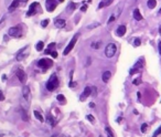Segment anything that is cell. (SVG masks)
<instances>
[{
	"mask_svg": "<svg viewBox=\"0 0 161 137\" xmlns=\"http://www.w3.org/2000/svg\"><path fill=\"white\" fill-rule=\"evenodd\" d=\"M58 86H59V79L55 74H53V75L50 77L49 81H48V83H46V88L52 92V91H54V90H56Z\"/></svg>",
	"mask_w": 161,
	"mask_h": 137,
	"instance_id": "6da1fadb",
	"label": "cell"
},
{
	"mask_svg": "<svg viewBox=\"0 0 161 137\" xmlns=\"http://www.w3.org/2000/svg\"><path fill=\"white\" fill-rule=\"evenodd\" d=\"M116 51H117V46L115 43H109V44H107L106 49H105V55L107 58H112L116 54Z\"/></svg>",
	"mask_w": 161,
	"mask_h": 137,
	"instance_id": "7a4b0ae2",
	"label": "cell"
},
{
	"mask_svg": "<svg viewBox=\"0 0 161 137\" xmlns=\"http://www.w3.org/2000/svg\"><path fill=\"white\" fill-rule=\"evenodd\" d=\"M8 34L11 36L13 38H19L22 36V29L20 26H17V27H11L8 31Z\"/></svg>",
	"mask_w": 161,
	"mask_h": 137,
	"instance_id": "3957f363",
	"label": "cell"
},
{
	"mask_svg": "<svg viewBox=\"0 0 161 137\" xmlns=\"http://www.w3.org/2000/svg\"><path fill=\"white\" fill-rule=\"evenodd\" d=\"M77 38H79V34H75V36L73 37V39L71 40V42L67 44V46L65 48V50H64V52H63L64 55H67L72 50H73L74 46L76 44V41H77Z\"/></svg>",
	"mask_w": 161,
	"mask_h": 137,
	"instance_id": "277c9868",
	"label": "cell"
},
{
	"mask_svg": "<svg viewBox=\"0 0 161 137\" xmlns=\"http://www.w3.org/2000/svg\"><path fill=\"white\" fill-rule=\"evenodd\" d=\"M38 65H39L40 67H42V69H49V67H51L52 65H53V62H52V60H50V59H41L39 62H38Z\"/></svg>",
	"mask_w": 161,
	"mask_h": 137,
	"instance_id": "5b68a950",
	"label": "cell"
},
{
	"mask_svg": "<svg viewBox=\"0 0 161 137\" xmlns=\"http://www.w3.org/2000/svg\"><path fill=\"white\" fill-rule=\"evenodd\" d=\"M29 46H25V48H23L22 50H20V51L18 52V54H17V57H15V59H17V61H21V60H23V59H25L28 57V54H29Z\"/></svg>",
	"mask_w": 161,
	"mask_h": 137,
	"instance_id": "8992f818",
	"label": "cell"
},
{
	"mask_svg": "<svg viewBox=\"0 0 161 137\" xmlns=\"http://www.w3.org/2000/svg\"><path fill=\"white\" fill-rule=\"evenodd\" d=\"M15 75H17V77L19 79L20 82L25 84V81H27V74L25 73V71H22L19 69V70H17V72H15Z\"/></svg>",
	"mask_w": 161,
	"mask_h": 137,
	"instance_id": "52a82bcc",
	"label": "cell"
},
{
	"mask_svg": "<svg viewBox=\"0 0 161 137\" xmlns=\"http://www.w3.org/2000/svg\"><path fill=\"white\" fill-rule=\"evenodd\" d=\"M27 0H13L12 3L9 7V11H13L15 9H17L18 7H20L23 2H25Z\"/></svg>",
	"mask_w": 161,
	"mask_h": 137,
	"instance_id": "ba28073f",
	"label": "cell"
},
{
	"mask_svg": "<svg viewBox=\"0 0 161 137\" xmlns=\"http://www.w3.org/2000/svg\"><path fill=\"white\" fill-rule=\"evenodd\" d=\"M22 94H23V98H25V100L27 101L28 103H30L31 93H30V88H29V86H25V87H23V90H22Z\"/></svg>",
	"mask_w": 161,
	"mask_h": 137,
	"instance_id": "9c48e42d",
	"label": "cell"
},
{
	"mask_svg": "<svg viewBox=\"0 0 161 137\" xmlns=\"http://www.w3.org/2000/svg\"><path fill=\"white\" fill-rule=\"evenodd\" d=\"M92 94V88L89 87V86H87V87L84 88V92L82 93V95H81V101H84L86 98H88L89 95Z\"/></svg>",
	"mask_w": 161,
	"mask_h": 137,
	"instance_id": "30bf717a",
	"label": "cell"
},
{
	"mask_svg": "<svg viewBox=\"0 0 161 137\" xmlns=\"http://www.w3.org/2000/svg\"><path fill=\"white\" fill-rule=\"evenodd\" d=\"M39 7V3L38 2H34L32 3L30 6V9H29V11H28V15H34V13L37 12V8Z\"/></svg>",
	"mask_w": 161,
	"mask_h": 137,
	"instance_id": "8fae6325",
	"label": "cell"
},
{
	"mask_svg": "<svg viewBox=\"0 0 161 137\" xmlns=\"http://www.w3.org/2000/svg\"><path fill=\"white\" fill-rule=\"evenodd\" d=\"M116 33H117L118 37H122V36H125V33H126V27H125V26H119L117 31H116Z\"/></svg>",
	"mask_w": 161,
	"mask_h": 137,
	"instance_id": "7c38bea8",
	"label": "cell"
},
{
	"mask_svg": "<svg viewBox=\"0 0 161 137\" xmlns=\"http://www.w3.org/2000/svg\"><path fill=\"white\" fill-rule=\"evenodd\" d=\"M55 27L64 28L65 27V20H64V19H56V20H55Z\"/></svg>",
	"mask_w": 161,
	"mask_h": 137,
	"instance_id": "4fadbf2b",
	"label": "cell"
},
{
	"mask_svg": "<svg viewBox=\"0 0 161 137\" xmlns=\"http://www.w3.org/2000/svg\"><path fill=\"white\" fill-rule=\"evenodd\" d=\"M110 77H112V73H110L109 71H106V72H104L103 73V77H102V79H103L104 82L107 83L110 80Z\"/></svg>",
	"mask_w": 161,
	"mask_h": 137,
	"instance_id": "5bb4252c",
	"label": "cell"
},
{
	"mask_svg": "<svg viewBox=\"0 0 161 137\" xmlns=\"http://www.w3.org/2000/svg\"><path fill=\"white\" fill-rule=\"evenodd\" d=\"M134 18L136 19L137 21H140V20H143V15L140 13V11L138 9H135L134 10Z\"/></svg>",
	"mask_w": 161,
	"mask_h": 137,
	"instance_id": "9a60e30c",
	"label": "cell"
},
{
	"mask_svg": "<svg viewBox=\"0 0 161 137\" xmlns=\"http://www.w3.org/2000/svg\"><path fill=\"white\" fill-rule=\"evenodd\" d=\"M33 114H34V116L37 117L38 119H39L40 122H44V118H43V115L41 114L40 112H38V111H34L33 112Z\"/></svg>",
	"mask_w": 161,
	"mask_h": 137,
	"instance_id": "2e32d148",
	"label": "cell"
},
{
	"mask_svg": "<svg viewBox=\"0 0 161 137\" xmlns=\"http://www.w3.org/2000/svg\"><path fill=\"white\" fill-rule=\"evenodd\" d=\"M147 5H148V7L150 9H153V8L157 6V1H156V0H148V3H147Z\"/></svg>",
	"mask_w": 161,
	"mask_h": 137,
	"instance_id": "e0dca14e",
	"label": "cell"
},
{
	"mask_svg": "<svg viewBox=\"0 0 161 137\" xmlns=\"http://www.w3.org/2000/svg\"><path fill=\"white\" fill-rule=\"evenodd\" d=\"M43 46H44V43H43V41H39V42H38V44H37V50H38V51H42Z\"/></svg>",
	"mask_w": 161,
	"mask_h": 137,
	"instance_id": "ac0fdd59",
	"label": "cell"
},
{
	"mask_svg": "<svg viewBox=\"0 0 161 137\" xmlns=\"http://www.w3.org/2000/svg\"><path fill=\"white\" fill-rule=\"evenodd\" d=\"M56 98H58V101H60V102H62L63 104L66 103V100H65V98H64V95L62 94H59L58 96H56Z\"/></svg>",
	"mask_w": 161,
	"mask_h": 137,
	"instance_id": "d6986e66",
	"label": "cell"
},
{
	"mask_svg": "<svg viewBox=\"0 0 161 137\" xmlns=\"http://www.w3.org/2000/svg\"><path fill=\"white\" fill-rule=\"evenodd\" d=\"M105 131H106L107 136H108V137H114V134H112V129H110V127H106V128H105Z\"/></svg>",
	"mask_w": 161,
	"mask_h": 137,
	"instance_id": "ffe728a7",
	"label": "cell"
},
{
	"mask_svg": "<svg viewBox=\"0 0 161 137\" xmlns=\"http://www.w3.org/2000/svg\"><path fill=\"white\" fill-rule=\"evenodd\" d=\"M100 46V42H93L92 43V48L93 49H99Z\"/></svg>",
	"mask_w": 161,
	"mask_h": 137,
	"instance_id": "44dd1931",
	"label": "cell"
},
{
	"mask_svg": "<svg viewBox=\"0 0 161 137\" xmlns=\"http://www.w3.org/2000/svg\"><path fill=\"white\" fill-rule=\"evenodd\" d=\"M48 119H49V124H50V125H52V126H54V125H55V121H54V118H53V117H51V116L49 115Z\"/></svg>",
	"mask_w": 161,
	"mask_h": 137,
	"instance_id": "7402d4cb",
	"label": "cell"
},
{
	"mask_svg": "<svg viewBox=\"0 0 161 137\" xmlns=\"http://www.w3.org/2000/svg\"><path fill=\"white\" fill-rule=\"evenodd\" d=\"M147 128H148V125H147V124H143V125H141V132H143V133H146Z\"/></svg>",
	"mask_w": 161,
	"mask_h": 137,
	"instance_id": "603a6c76",
	"label": "cell"
},
{
	"mask_svg": "<svg viewBox=\"0 0 161 137\" xmlns=\"http://www.w3.org/2000/svg\"><path fill=\"white\" fill-rule=\"evenodd\" d=\"M86 117H87V119H89V122H91V123H93V124L95 123V118L92 115H87Z\"/></svg>",
	"mask_w": 161,
	"mask_h": 137,
	"instance_id": "cb8c5ba5",
	"label": "cell"
},
{
	"mask_svg": "<svg viewBox=\"0 0 161 137\" xmlns=\"http://www.w3.org/2000/svg\"><path fill=\"white\" fill-rule=\"evenodd\" d=\"M41 25H42V27H44V28H45L46 26L49 25V19H45L44 21H42V23H41Z\"/></svg>",
	"mask_w": 161,
	"mask_h": 137,
	"instance_id": "d4e9b609",
	"label": "cell"
},
{
	"mask_svg": "<svg viewBox=\"0 0 161 137\" xmlns=\"http://www.w3.org/2000/svg\"><path fill=\"white\" fill-rule=\"evenodd\" d=\"M160 133H161V126L158 128V129H157V131H156V133H155V134H153V137H157L159 134H160Z\"/></svg>",
	"mask_w": 161,
	"mask_h": 137,
	"instance_id": "484cf974",
	"label": "cell"
},
{
	"mask_svg": "<svg viewBox=\"0 0 161 137\" xmlns=\"http://www.w3.org/2000/svg\"><path fill=\"white\" fill-rule=\"evenodd\" d=\"M134 44H135V46H140V39H135Z\"/></svg>",
	"mask_w": 161,
	"mask_h": 137,
	"instance_id": "4316f807",
	"label": "cell"
},
{
	"mask_svg": "<svg viewBox=\"0 0 161 137\" xmlns=\"http://www.w3.org/2000/svg\"><path fill=\"white\" fill-rule=\"evenodd\" d=\"M115 19H116V15H112V17L109 18V20H108V23H112V21H115Z\"/></svg>",
	"mask_w": 161,
	"mask_h": 137,
	"instance_id": "83f0119b",
	"label": "cell"
},
{
	"mask_svg": "<svg viewBox=\"0 0 161 137\" xmlns=\"http://www.w3.org/2000/svg\"><path fill=\"white\" fill-rule=\"evenodd\" d=\"M140 83H141V80H140V79H137V80H135V81H134L135 85H138V84H140Z\"/></svg>",
	"mask_w": 161,
	"mask_h": 137,
	"instance_id": "f1b7e54d",
	"label": "cell"
},
{
	"mask_svg": "<svg viewBox=\"0 0 161 137\" xmlns=\"http://www.w3.org/2000/svg\"><path fill=\"white\" fill-rule=\"evenodd\" d=\"M51 54H52V57H53V58H58V53H56V52L55 51H53V52H51Z\"/></svg>",
	"mask_w": 161,
	"mask_h": 137,
	"instance_id": "f546056e",
	"label": "cell"
},
{
	"mask_svg": "<svg viewBox=\"0 0 161 137\" xmlns=\"http://www.w3.org/2000/svg\"><path fill=\"white\" fill-rule=\"evenodd\" d=\"M99 26V23H94V25H92L88 27V29H92V28H94V27H98Z\"/></svg>",
	"mask_w": 161,
	"mask_h": 137,
	"instance_id": "4dcf8cb0",
	"label": "cell"
},
{
	"mask_svg": "<svg viewBox=\"0 0 161 137\" xmlns=\"http://www.w3.org/2000/svg\"><path fill=\"white\" fill-rule=\"evenodd\" d=\"M75 85H76V83H75V82H71L70 84H69V86H71V87H74Z\"/></svg>",
	"mask_w": 161,
	"mask_h": 137,
	"instance_id": "1f68e13d",
	"label": "cell"
},
{
	"mask_svg": "<svg viewBox=\"0 0 161 137\" xmlns=\"http://www.w3.org/2000/svg\"><path fill=\"white\" fill-rule=\"evenodd\" d=\"M3 98H5V96H3L2 92L0 91V101H3Z\"/></svg>",
	"mask_w": 161,
	"mask_h": 137,
	"instance_id": "d6a6232c",
	"label": "cell"
},
{
	"mask_svg": "<svg viewBox=\"0 0 161 137\" xmlns=\"http://www.w3.org/2000/svg\"><path fill=\"white\" fill-rule=\"evenodd\" d=\"M112 2V0H107V2L105 3V6H109Z\"/></svg>",
	"mask_w": 161,
	"mask_h": 137,
	"instance_id": "836d02e7",
	"label": "cell"
},
{
	"mask_svg": "<svg viewBox=\"0 0 161 137\" xmlns=\"http://www.w3.org/2000/svg\"><path fill=\"white\" fill-rule=\"evenodd\" d=\"M86 9H87V7H86V6H83L82 8H81V10H82V11H85Z\"/></svg>",
	"mask_w": 161,
	"mask_h": 137,
	"instance_id": "e575fe53",
	"label": "cell"
},
{
	"mask_svg": "<svg viewBox=\"0 0 161 137\" xmlns=\"http://www.w3.org/2000/svg\"><path fill=\"white\" fill-rule=\"evenodd\" d=\"M159 52H160L161 54V42H159Z\"/></svg>",
	"mask_w": 161,
	"mask_h": 137,
	"instance_id": "d590c367",
	"label": "cell"
},
{
	"mask_svg": "<svg viewBox=\"0 0 161 137\" xmlns=\"http://www.w3.org/2000/svg\"><path fill=\"white\" fill-rule=\"evenodd\" d=\"M53 137H65V136H63V135H55V136H53Z\"/></svg>",
	"mask_w": 161,
	"mask_h": 137,
	"instance_id": "8d00e7d4",
	"label": "cell"
},
{
	"mask_svg": "<svg viewBox=\"0 0 161 137\" xmlns=\"http://www.w3.org/2000/svg\"><path fill=\"white\" fill-rule=\"evenodd\" d=\"M89 106H91V107H94V106H95L94 103H91V104H89Z\"/></svg>",
	"mask_w": 161,
	"mask_h": 137,
	"instance_id": "74e56055",
	"label": "cell"
},
{
	"mask_svg": "<svg viewBox=\"0 0 161 137\" xmlns=\"http://www.w3.org/2000/svg\"><path fill=\"white\" fill-rule=\"evenodd\" d=\"M159 33H160V36H161V26L159 27Z\"/></svg>",
	"mask_w": 161,
	"mask_h": 137,
	"instance_id": "f35d334b",
	"label": "cell"
},
{
	"mask_svg": "<svg viewBox=\"0 0 161 137\" xmlns=\"http://www.w3.org/2000/svg\"><path fill=\"white\" fill-rule=\"evenodd\" d=\"M59 1H61V2H63V1H64V0H59Z\"/></svg>",
	"mask_w": 161,
	"mask_h": 137,
	"instance_id": "ab89813d",
	"label": "cell"
},
{
	"mask_svg": "<svg viewBox=\"0 0 161 137\" xmlns=\"http://www.w3.org/2000/svg\"><path fill=\"white\" fill-rule=\"evenodd\" d=\"M100 137H102V136H100Z\"/></svg>",
	"mask_w": 161,
	"mask_h": 137,
	"instance_id": "60d3db41",
	"label": "cell"
}]
</instances>
